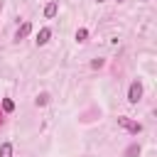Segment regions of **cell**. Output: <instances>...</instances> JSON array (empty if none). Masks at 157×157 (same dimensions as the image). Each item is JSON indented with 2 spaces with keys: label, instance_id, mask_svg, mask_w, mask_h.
<instances>
[{
  "label": "cell",
  "instance_id": "6da1fadb",
  "mask_svg": "<svg viewBox=\"0 0 157 157\" xmlns=\"http://www.w3.org/2000/svg\"><path fill=\"white\" fill-rule=\"evenodd\" d=\"M140 96H142V83H140V81H132V83H130V91H128V101H130V103H137Z\"/></svg>",
  "mask_w": 157,
  "mask_h": 157
},
{
  "label": "cell",
  "instance_id": "7a4b0ae2",
  "mask_svg": "<svg viewBox=\"0 0 157 157\" xmlns=\"http://www.w3.org/2000/svg\"><path fill=\"white\" fill-rule=\"evenodd\" d=\"M118 125H120V128H125V130H130L132 135L142 132V125H140V123H132V120H128V118H118Z\"/></svg>",
  "mask_w": 157,
  "mask_h": 157
},
{
  "label": "cell",
  "instance_id": "3957f363",
  "mask_svg": "<svg viewBox=\"0 0 157 157\" xmlns=\"http://www.w3.org/2000/svg\"><path fill=\"white\" fill-rule=\"evenodd\" d=\"M49 37H52V29H49V27L39 29V34H37V44H39V47H44V44L49 42Z\"/></svg>",
  "mask_w": 157,
  "mask_h": 157
},
{
  "label": "cell",
  "instance_id": "277c9868",
  "mask_svg": "<svg viewBox=\"0 0 157 157\" xmlns=\"http://www.w3.org/2000/svg\"><path fill=\"white\" fill-rule=\"evenodd\" d=\"M56 10H59V5H56V2H49V5L44 7V17H47V20H52V17L56 15Z\"/></svg>",
  "mask_w": 157,
  "mask_h": 157
},
{
  "label": "cell",
  "instance_id": "5b68a950",
  "mask_svg": "<svg viewBox=\"0 0 157 157\" xmlns=\"http://www.w3.org/2000/svg\"><path fill=\"white\" fill-rule=\"evenodd\" d=\"M29 32H32V25H29V22H22V27L17 29V39H25Z\"/></svg>",
  "mask_w": 157,
  "mask_h": 157
},
{
  "label": "cell",
  "instance_id": "8992f818",
  "mask_svg": "<svg viewBox=\"0 0 157 157\" xmlns=\"http://www.w3.org/2000/svg\"><path fill=\"white\" fill-rule=\"evenodd\" d=\"M0 157H12V145L10 142H2L0 145Z\"/></svg>",
  "mask_w": 157,
  "mask_h": 157
},
{
  "label": "cell",
  "instance_id": "52a82bcc",
  "mask_svg": "<svg viewBox=\"0 0 157 157\" xmlns=\"http://www.w3.org/2000/svg\"><path fill=\"white\" fill-rule=\"evenodd\" d=\"M137 155H140V145H137V142L130 145V147L125 150V157H137Z\"/></svg>",
  "mask_w": 157,
  "mask_h": 157
},
{
  "label": "cell",
  "instance_id": "ba28073f",
  "mask_svg": "<svg viewBox=\"0 0 157 157\" xmlns=\"http://www.w3.org/2000/svg\"><path fill=\"white\" fill-rule=\"evenodd\" d=\"M86 37H88V29H86V27H81V29H76V39H78V42H83Z\"/></svg>",
  "mask_w": 157,
  "mask_h": 157
},
{
  "label": "cell",
  "instance_id": "9c48e42d",
  "mask_svg": "<svg viewBox=\"0 0 157 157\" xmlns=\"http://www.w3.org/2000/svg\"><path fill=\"white\" fill-rule=\"evenodd\" d=\"M12 108H15V103H12L10 98H5V101H2V110H5V113H12Z\"/></svg>",
  "mask_w": 157,
  "mask_h": 157
},
{
  "label": "cell",
  "instance_id": "30bf717a",
  "mask_svg": "<svg viewBox=\"0 0 157 157\" xmlns=\"http://www.w3.org/2000/svg\"><path fill=\"white\" fill-rule=\"evenodd\" d=\"M47 103H49V96L47 93H39L37 96V105H47Z\"/></svg>",
  "mask_w": 157,
  "mask_h": 157
},
{
  "label": "cell",
  "instance_id": "8fae6325",
  "mask_svg": "<svg viewBox=\"0 0 157 157\" xmlns=\"http://www.w3.org/2000/svg\"><path fill=\"white\" fill-rule=\"evenodd\" d=\"M91 66H93V69H101V66H103V59H93Z\"/></svg>",
  "mask_w": 157,
  "mask_h": 157
},
{
  "label": "cell",
  "instance_id": "7c38bea8",
  "mask_svg": "<svg viewBox=\"0 0 157 157\" xmlns=\"http://www.w3.org/2000/svg\"><path fill=\"white\" fill-rule=\"evenodd\" d=\"M98 2H103V0H98Z\"/></svg>",
  "mask_w": 157,
  "mask_h": 157
},
{
  "label": "cell",
  "instance_id": "4fadbf2b",
  "mask_svg": "<svg viewBox=\"0 0 157 157\" xmlns=\"http://www.w3.org/2000/svg\"><path fill=\"white\" fill-rule=\"evenodd\" d=\"M118 2H123V0H118Z\"/></svg>",
  "mask_w": 157,
  "mask_h": 157
}]
</instances>
